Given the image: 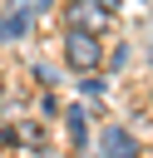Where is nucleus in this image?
<instances>
[{
    "instance_id": "nucleus-6",
    "label": "nucleus",
    "mask_w": 153,
    "mask_h": 158,
    "mask_svg": "<svg viewBox=\"0 0 153 158\" xmlns=\"http://www.w3.org/2000/svg\"><path fill=\"white\" fill-rule=\"evenodd\" d=\"M148 5H153V0H148Z\"/></svg>"
},
{
    "instance_id": "nucleus-4",
    "label": "nucleus",
    "mask_w": 153,
    "mask_h": 158,
    "mask_svg": "<svg viewBox=\"0 0 153 158\" xmlns=\"http://www.w3.org/2000/svg\"><path fill=\"white\" fill-rule=\"evenodd\" d=\"M84 118H89L84 109H69V114H64V128H69V138H74V143H84V138H89V123H84Z\"/></svg>"
},
{
    "instance_id": "nucleus-3",
    "label": "nucleus",
    "mask_w": 153,
    "mask_h": 158,
    "mask_svg": "<svg viewBox=\"0 0 153 158\" xmlns=\"http://www.w3.org/2000/svg\"><path fill=\"white\" fill-rule=\"evenodd\" d=\"M99 153L104 158H138V138L123 123H104L99 128Z\"/></svg>"
},
{
    "instance_id": "nucleus-2",
    "label": "nucleus",
    "mask_w": 153,
    "mask_h": 158,
    "mask_svg": "<svg viewBox=\"0 0 153 158\" xmlns=\"http://www.w3.org/2000/svg\"><path fill=\"white\" fill-rule=\"evenodd\" d=\"M44 10V0H15L5 15H0V44H10V40H25L30 30H35V15Z\"/></svg>"
},
{
    "instance_id": "nucleus-5",
    "label": "nucleus",
    "mask_w": 153,
    "mask_h": 158,
    "mask_svg": "<svg viewBox=\"0 0 153 158\" xmlns=\"http://www.w3.org/2000/svg\"><path fill=\"white\" fill-rule=\"evenodd\" d=\"M148 69H153V40H148Z\"/></svg>"
},
{
    "instance_id": "nucleus-1",
    "label": "nucleus",
    "mask_w": 153,
    "mask_h": 158,
    "mask_svg": "<svg viewBox=\"0 0 153 158\" xmlns=\"http://www.w3.org/2000/svg\"><path fill=\"white\" fill-rule=\"evenodd\" d=\"M64 64L79 69V74L99 69V64H104V40H99V35H84V30H69V35H64Z\"/></svg>"
}]
</instances>
